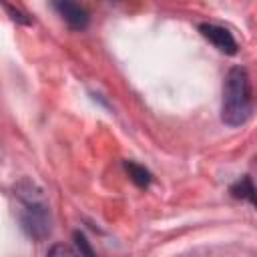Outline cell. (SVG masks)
<instances>
[{"mask_svg":"<svg viewBox=\"0 0 257 257\" xmlns=\"http://www.w3.org/2000/svg\"><path fill=\"white\" fill-rule=\"evenodd\" d=\"M199 32L203 38H207L217 50L225 52V54H237V40L233 38V34L219 24H211V22H203L199 24Z\"/></svg>","mask_w":257,"mask_h":257,"instance_id":"277c9868","label":"cell"},{"mask_svg":"<svg viewBox=\"0 0 257 257\" xmlns=\"http://www.w3.org/2000/svg\"><path fill=\"white\" fill-rule=\"evenodd\" d=\"M74 243H76V251L78 253H84V255H94V251H92V247L88 245V241H86V237L80 233V231H74Z\"/></svg>","mask_w":257,"mask_h":257,"instance_id":"ba28073f","label":"cell"},{"mask_svg":"<svg viewBox=\"0 0 257 257\" xmlns=\"http://www.w3.org/2000/svg\"><path fill=\"white\" fill-rule=\"evenodd\" d=\"M0 4L4 6V10L10 14V18H12L14 22H18V24H24V26H30V24H32V18H28V14L20 12L18 8H14L12 4H8L6 0H0Z\"/></svg>","mask_w":257,"mask_h":257,"instance_id":"52a82bcc","label":"cell"},{"mask_svg":"<svg viewBox=\"0 0 257 257\" xmlns=\"http://www.w3.org/2000/svg\"><path fill=\"white\" fill-rule=\"evenodd\" d=\"M74 253H78V251L68 245H52L48 249V255H74Z\"/></svg>","mask_w":257,"mask_h":257,"instance_id":"9c48e42d","label":"cell"},{"mask_svg":"<svg viewBox=\"0 0 257 257\" xmlns=\"http://www.w3.org/2000/svg\"><path fill=\"white\" fill-rule=\"evenodd\" d=\"M14 195L22 205L20 223L24 233L34 241H44L52 231V219H50V209L42 195V189L34 181L22 179L14 187Z\"/></svg>","mask_w":257,"mask_h":257,"instance_id":"7a4b0ae2","label":"cell"},{"mask_svg":"<svg viewBox=\"0 0 257 257\" xmlns=\"http://www.w3.org/2000/svg\"><path fill=\"white\" fill-rule=\"evenodd\" d=\"M229 191H231V195L235 199H241V201H247V203L255 205V185H253V179L249 175H245L239 181H235Z\"/></svg>","mask_w":257,"mask_h":257,"instance_id":"5b68a950","label":"cell"},{"mask_svg":"<svg viewBox=\"0 0 257 257\" xmlns=\"http://www.w3.org/2000/svg\"><path fill=\"white\" fill-rule=\"evenodd\" d=\"M52 8L56 10V14L66 22L68 28L72 30H84L90 22L88 10L76 2V0H50Z\"/></svg>","mask_w":257,"mask_h":257,"instance_id":"3957f363","label":"cell"},{"mask_svg":"<svg viewBox=\"0 0 257 257\" xmlns=\"http://www.w3.org/2000/svg\"><path fill=\"white\" fill-rule=\"evenodd\" d=\"M124 169H126V173H128L131 181H133L137 187L147 189V187L151 185L153 175H151V171H149V169H145L143 165H139V163H135V161H124Z\"/></svg>","mask_w":257,"mask_h":257,"instance_id":"8992f818","label":"cell"},{"mask_svg":"<svg viewBox=\"0 0 257 257\" xmlns=\"http://www.w3.org/2000/svg\"><path fill=\"white\" fill-rule=\"evenodd\" d=\"M253 114V90L251 78L245 66L229 68L223 82L221 120L227 126H241Z\"/></svg>","mask_w":257,"mask_h":257,"instance_id":"6da1fadb","label":"cell"}]
</instances>
